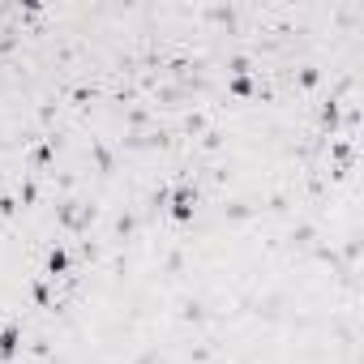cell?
I'll list each match as a JSON object with an SVG mask.
<instances>
[{
	"label": "cell",
	"instance_id": "3",
	"mask_svg": "<svg viewBox=\"0 0 364 364\" xmlns=\"http://www.w3.org/2000/svg\"><path fill=\"white\" fill-rule=\"evenodd\" d=\"M48 274L56 279V274H69V253L65 249H52L48 253Z\"/></svg>",
	"mask_w": 364,
	"mask_h": 364
},
{
	"label": "cell",
	"instance_id": "6",
	"mask_svg": "<svg viewBox=\"0 0 364 364\" xmlns=\"http://www.w3.org/2000/svg\"><path fill=\"white\" fill-rule=\"evenodd\" d=\"M14 210H18V202H14V198H0V215H14Z\"/></svg>",
	"mask_w": 364,
	"mask_h": 364
},
{
	"label": "cell",
	"instance_id": "5",
	"mask_svg": "<svg viewBox=\"0 0 364 364\" xmlns=\"http://www.w3.org/2000/svg\"><path fill=\"white\" fill-rule=\"evenodd\" d=\"M321 124H326L330 133L338 129V103H334V99H330V103H321Z\"/></svg>",
	"mask_w": 364,
	"mask_h": 364
},
{
	"label": "cell",
	"instance_id": "1",
	"mask_svg": "<svg viewBox=\"0 0 364 364\" xmlns=\"http://www.w3.org/2000/svg\"><path fill=\"white\" fill-rule=\"evenodd\" d=\"M198 215V189H176L171 193V219L176 223H189Z\"/></svg>",
	"mask_w": 364,
	"mask_h": 364
},
{
	"label": "cell",
	"instance_id": "4",
	"mask_svg": "<svg viewBox=\"0 0 364 364\" xmlns=\"http://www.w3.org/2000/svg\"><path fill=\"white\" fill-rule=\"evenodd\" d=\"M228 90H232L236 99H249V95H257V82L245 73V77H232V86H228Z\"/></svg>",
	"mask_w": 364,
	"mask_h": 364
},
{
	"label": "cell",
	"instance_id": "2",
	"mask_svg": "<svg viewBox=\"0 0 364 364\" xmlns=\"http://www.w3.org/2000/svg\"><path fill=\"white\" fill-rule=\"evenodd\" d=\"M22 351V326H5V330H0V360H14Z\"/></svg>",
	"mask_w": 364,
	"mask_h": 364
}]
</instances>
